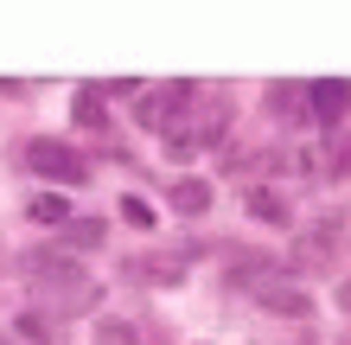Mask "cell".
Wrapping results in <instances>:
<instances>
[{"mask_svg": "<svg viewBox=\"0 0 351 345\" xmlns=\"http://www.w3.org/2000/svg\"><path fill=\"white\" fill-rule=\"evenodd\" d=\"M19 160H26L38 179H58V186H84V173H90L84 154L64 147V141H26V147H19Z\"/></svg>", "mask_w": 351, "mask_h": 345, "instance_id": "cell-1", "label": "cell"}, {"mask_svg": "<svg viewBox=\"0 0 351 345\" xmlns=\"http://www.w3.org/2000/svg\"><path fill=\"white\" fill-rule=\"evenodd\" d=\"M306 84H275L268 90V115H281V121H294L300 109H306V96H300Z\"/></svg>", "mask_w": 351, "mask_h": 345, "instance_id": "cell-10", "label": "cell"}, {"mask_svg": "<svg viewBox=\"0 0 351 345\" xmlns=\"http://www.w3.org/2000/svg\"><path fill=\"white\" fill-rule=\"evenodd\" d=\"M326 173H332V179H351V134H345L339 147H332V160H326Z\"/></svg>", "mask_w": 351, "mask_h": 345, "instance_id": "cell-15", "label": "cell"}, {"mask_svg": "<svg viewBox=\"0 0 351 345\" xmlns=\"http://www.w3.org/2000/svg\"><path fill=\"white\" fill-rule=\"evenodd\" d=\"M306 109H313L319 121H339L351 109V84L345 77H326V84H306Z\"/></svg>", "mask_w": 351, "mask_h": 345, "instance_id": "cell-4", "label": "cell"}, {"mask_svg": "<svg viewBox=\"0 0 351 345\" xmlns=\"http://www.w3.org/2000/svg\"><path fill=\"white\" fill-rule=\"evenodd\" d=\"M71 121H77V128H102V96H96L90 84L71 96Z\"/></svg>", "mask_w": 351, "mask_h": 345, "instance_id": "cell-11", "label": "cell"}, {"mask_svg": "<svg viewBox=\"0 0 351 345\" xmlns=\"http://www.w3.org/2000/svg\"><path fill=\"white\" fill-rule=\"evenodd\" d=\"M192 90H198V84H167L160 96H141V121H154V128H160L167 115H179L185 103H192Z\"/></svg>", "mask_w": 351, "mask_h": 345, "instance_id": "cell-6", "label": "cell"}, {"mask_svg": "<svg viewBox=\"0 0 351 345\" xmlns=\"http://www.w3.org/2000/svg\"><path fill=\"white\" fill-rule=\"evenodd\" d=\"M64 243H77V250H96V243H102V224H96V217H71V224H64Z\"/></svg>", "mask_w": 351, "mask_h": 345, "instance_id": "cell-13", "label": "cell"}, {"mask_svg": "<svg viewBox=\"0 0 351 345\" xmlns=\"http://www.w3.org/2000/svg\"><path fill=\"white\" fill-rule=\"evenodd\" d=\"M256 300H262L268 313H281V320H306V313H313V294H300L294 281H262Z\"/></svg>", "mask_w": 351, "mask_h": 345, "instance_id": "cell-3", "label": "cell"}, {"mask_svg": "<svg viewBox=\"0 0 351 345\" xmlns=\"http://www.w3.org/2000/svg\"><path fill=\"white\" fill-rule=\"evenodd\" d=\"M0 345H13V339H7V333H0Z\"/></svg>", "mask_w": 351, "mask_h": 345, "instance_id": "cell-19", "label": "cell"}, {"mask_svg": "<svg viewBox=\"0 0 351 345\" xmlns=\"http://www.w3.org/2000/svg\"><path fill=\"white\" fill-rule=\"evenodd\" d=\"M173 211H185V217H204V211H211V179L179 173V179H173Z\"/></svg>", "mask_w": 351, "mask_h": 345, "instance_id": "cell-5", "label": "cell"}, {"mask_svg": "<svg viewBox=\"0 0 351 345\" xmlns=\"http://www.w3.org/2000/svg\"><path fill=\"white\" fill-rule=\"evenodd\" d=\"M339 307H345V313H351V281H345V288H339Z\"/></svg>", "mask_w": 351, "mask_h": 345, "instance_id": "cell-18", "label": "cell"}, {"mask_svg": "<svg viewBox=\"0 0 351 345\" xmlns=\"http://www.w3.org/2000/svg\"><path fill=\"white\" fill-rule=\"evenodd\" d=\"M96 339H102V345H141V326H134V320H115V313H109V320L96 326Z\"/></svg>", "mask_w": 351, "mask_h": 345, "instance_id": "cell-12", "label": "cell"}, {"mask_svg": "<svg viewBox=\"0 0 351 345\" xmlns=\"http://www.w3.org/2000/svg\"><path fill=\"white\" fill-rule=\"evenodd\" d=\"M198 154V134L192 128H167V160H192Z\"/></svg>", "mask_w": 351, "mask_h": 345, "instance_id": "cell-14", "label": "cell"}, {"mask_svg": "<svg viewBox=\"0 0 351 345\" xmlns=\"http://www.w3.org/2000/svg\"><path fill=\"white\" fill-rule=\"evenodd\" d=\"M243 205H250L256 224H275V230L294 217V211H287V198H281V192H268V186H250V192H243Z\"/></svg>", "mask_w": 351, "mask_h": 345, "instance_id": "cell-8", "label": "cell"}, {"mask_svg": "<svg viewBox=\"0 0 351 345\" xmlns=\"http://www.w3.org/2000/svg\"><path fill=\"white\" fill-rule=\"evenodd\" d=\"M128 275L134 281H160V288H179V281H185V262L179 256H141V262H128Z\"/></svg>", "mask_w": 351, "mask_h": 345, "instance_id": "cell-7", "label": "cell"}, {"mask_svg": "<svg viewBox=\"0 0 351 345\" xmlns=\"http://www.w3.org/2000/svg\"><path fill=\"white\" fill-rule=\"evenodd\" d=\"M121 217H128V224H134V230H147V224H154V211H147V205H141V198H121Z\"/></svg>", "mask_w": 351, "mask_h": 345, "instance_id": "cell-17", "label": "cell"}, {"mask_svg": "<svg viewBox=\"0 0 351 345\" xmlns=\"http://www.w3.org/2000/svg\"><path fill=\"white\" fill-rule=\"evenodd\" d=\"M339 237H345V224H339V217H319V224H306L300 230V269H319V262H332L339 256Z\"/></svg>", "mask_w": 351, "mask_h": 345, "instance_id": "cell-2", "label": "cell"}, {"mask_svg": "<svg viewBox=\"0 0 351 345\" xmlns=\"http://www.w3.org/2000/svg\"><path fill=\"white\" fill-rule=\"evenodd\" d=\"M19 339H32V345H51V326H45L38 313H26V320H19Z\"/></svg>", "mask_w": 351, "mask_h": 345, "instance_id": "cell-16", "label": "cell"}, {"mask_svg": "<svg viewBox=\"0 0 351 345\" xmlns=\"http://www.w3.org/2000/svg\"><path fill=\"white\" fill-rule=\"evenodd\" d=\"M26 217L32 224H71V198L64 192H38V198H26Z\"/></svg>", "mask_w": 351, "mask_h": 345, "instance_id": "cell-9", "label": "cell"}]
</instances>
